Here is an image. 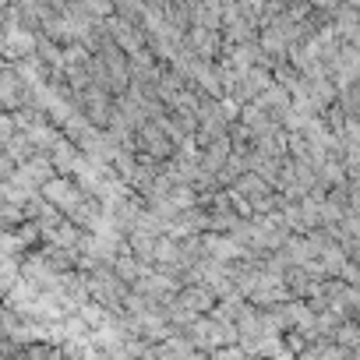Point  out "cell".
I'll list each match as a JSON object with an SVG mask.
<instances>
[{
    "label": "cell",
    "instance_id": "cell-1",
    "mask_svg": "<svg viewBox=\"0 0 360 360\" xmlns=\"http://www.w3.org/2000/svg\"><path fill=\"white\" fill-rule=\"evenodd\" d=\"M85 290H89V297L99 300L103 307L120 311L124 293H127V283L113 272V265H92V269L85 272Z\"/></svg>",
    "mask_w": 360,
    "mask_h": 360
},
{
    "label": "cell",
    "instance_id": "cell-2",
    "mask_svg": "<svg viewBox=\"0 0 360 360\" xmlns=\"http://www.w3.org/2000/svg\"><path fill=\"white\" fill-rule=\"evenodd\" d=\"M39 195L53 205V209H60V212H71L78 202H82V188H78V180L71 176V173H53L46 184L39 188Z\"/></svg>",
    "mask_w": 360,
    "mask_h": 360
},
{
    "label": "cell",
    "instance_id": "cell-3",
    "mask_svg": "<svg viewBox=\"0 0 360 360\" xmlns=\"http://www.w3.org/2000/svg\"><path fill=\"white\" fill-rule=\"evenodd\" d=\"M173 141H169V134L162 131V124L159 120H145V124H138L134 127V152H145V155H152V159H166V155H173Z\"/></svg>",
    "mask_w": 360,
    "mask_h": 360
},
{
    "label": "cell",
    "instance_id": "cell-4",
    "mask_svg": "<svg viewBox=\"0 0 360 360\" xmlns=\"http://www.w3.org/2000/svg\"><path fill=\"white\" fill-rule=\"evenodd\" d=\"M50 176H53V166H50V155L46 152H32L29 159L15 162V169H11V180H15V184H22V188H29V191H39Z\"/></svg>",
    "mask_w": 360,
    "mask_h": 360
},
{
    "label": "cell",
    "instance_id": "cell-5",
    "mask_svg": "<svg viewBox=\"0 0 360 360\" xmlns=\"http://www.w3.org/2000/svg\"><path fill=\"white\" fill-rule=\"evenodd\" d=\"M180 46L191 50V53L202 57V60H216V57L223 53L219 29H205V25H195V22L184 29V36H180Z\"/></svg>",
    "mask_w": 360,
    "mask_h": 360
},
{
    "label": "cell",
    "instance_id": "cell-6",
    "mask_svg": "<svg viewBox=\"0 0 360 360\" xmlns=\"http://www.w3.org/2000/svg\"><path fill=\"white\" fill-rule=\"evenodd\" d=\"M103 25H106V36H110L124 53H131V50L145 46V32H141V25H138V22H127V18L110 15V18H103Z\"/></svg>",
    "mask_w": 360,
    "mask_h": 360
},
{
    "label": "cell",
    "instance_id": "cell-7",
    "mask_svg": "<svg viewBox=\"0 0 360 360\" xmlns=\"http://www.w3.org/2000/svg\"><path fill=\"white\" fill-rule=\"evenodd\" d=\"M173 300L184 304V307L195 311V314H209L212 304H216V293H212L205 283H180L176 293H173Z\"/></svg>",
    "mask_w": 360,
    "mask_h": 360
},
{
    "label": "cell",
    "instance_id": "cell-8",
    "mask_svg": "<svg viewBox=\"0 0 360 360\" xmlns=\"http://www.w3.org/2000/svg\"><path fill=\"white\" fill-rule=\"evenodd\" d=\"M25 92H29V85L15 75L11 60L0 64V110H18L25 103Z\"/></svg>",
    "mask_w": 360,
    "mask_h": 360
},
{
    "label": "cell",
    "instance_id": "cell-9",
    "mask_svg": "<svg viewBox=\"0 0 360 360\" xmlns=\"http://www.w3.org/2000/svg\"><path fill=\"white\" fill-rule=\"evenodd\" d=\"M46 155H50V166H53V173H71L82 152H78V145H75V141H71V138L60 131V138H57V141L46 148Z\"/></svg>",
    "mask_w": 360,
    "mask_h": 360
},
{
    "label": "cell",
    "instance_id": "cell-10",
    "mask_svg": "<svg viewBox=\"0 0 360 360\" xmlns=\"http://www.w3.org/2000/svg\"><path fill=\"white\" fill-rule=\"evenodd\" d=\"M82 226H75L68 216L57 223V226H50L46 233H43V240L39 244H50V248H64V251H78V240H82Z\"/></svg>",
    "mask_w": 360,
    "mask_h": 360
},
{
    "label": "cell",
    "instance_id": "cell-11",
    "mask_svg": "<svg viewBox=\"0 0 360 360\" xmlns=\"http://www.w3.org/2000/svg\"><path fill=\"white\" fill-rule=\"evenodd\" d=\"M230 191H237L240 198L255 202V198H262L265 191H272V184H269L265 176H258L255 169H244V173H237V176H233V184H230Z\"/></svg>",
    "mask_w": 360,
    "mask_h": 360
},
{
    "label": "cell",
    "instance_id": "cell-12",
    "mask_svg": "<svg viewBox=\"0 0 360 360\" xmlns=\"http://www.w3.org/2000/svg\"><path fill=\"white\" fill-rule=\"evenodd\" d=\"M75 226H82V230H92L96 226V219L103 216V202L96 198V195H82V202L71 209V212H64Z\"/></svg>",
    "mask_w": 360,
    "mask_h": 360
},
{
    "label": "cell",
    "instance_id": "cell-13",
    "mask_svg": "<svg viewBox=\"0 0 360 360\" xmlns=\"http://www.w3.org/2000/svg\"><path fill=\"white\" fill-rule=\"evenodd\" d=\"M110 265H113V272H117V276H120V279H124L127 286H134V283H138V279L145 276V269H148V262L134 258V255H131L127 248H120V251H117V258H113Z\"/></svg>",
    "mask_w": 360,
    "mask_h": 360
},
{
    "label": "cell",
    "instance_id": "cell-14",
    "mask_svg": "<svg viewBox=\"0 0 360 360\" xmlns=\"http://www.w3.org/2000/svg\"><path fill=\"white\" fill-rule=\"evenodd\" d=\"M25 134H29V141L36 145V152H46L57 138H60V127L57 124H50V117H43V120H32L29 127H22Z\"/></svg>",
    "mask_w": 360,
    "mask_h": 360
},
{
    "label": "cell",
    "instance_id": "cell-15",
    "mask_svg": "<svg viewBox=\"0 0 360 360\" xmlns=\"http://www.w3.org/2000/svg\"><path fill=\"white\" fill-rule=\"evenodd\" d=\"M255 103H258V106H265L272 117H279V113L290 106V92H286L279 82H269V85H265V89L255 96Z\"/></svg>",
    "mask_w": 360,
    "mask_h": 360
},
{
    "label": "cell",
    "instance_id": "cell-16",
    "mask_svg": "<svg viewBox=\"0 0 360 360\" xmlns=\"http://www.w3.org/2000/svg\"><path fill=\"white\" fill-rule=\"evenodd\" d=\"M162 18L176 29V32H184L191 25V8L184 4V0H166V8H162Z\"/></svg>",
    "mask_w": 360,
    "mask_h": 360
},
{
    "label": "cell",
    "instance_id": "cell-17",
    "mask_svg": "<svg viewBox=\"0 0 360 360\" xmlns=\"http://www.w3.org/2000/svg\"><path fill=\"white\" fill-rule=\"evenodd\" d=\"M4 152L15 159V162H22V159H29L32 152H36V145L29 141V134L25 131H15L11 138H8V145H4Z\"/></svg>",
    "mask_w": 360,
    "mask_h": 360
},
{
    "label": "cell",
    "instance_id": "cell-18",
    "mask_svg": "<svg viewBox=\"0 0 360 360\" xmlns=\"http://www.w3.org/2000/svg\"><path fill=\"white\" fill-rule=\"evenodd\" d=\"M18 127H15V120H11V110H0V148L8 145V138L15 134Z\"/></svg>",
    "mask_w": 360,
    "mask_h": 360
},
{
    "label": "cell",
    "instance_id": "cell-19",
    "mask_svg": "<svg viewBox=\"0 0 360 360\" xmlns=\"http://www.w3.org/2000/svg\"><path fill=\"white\" fill-rule=\"evenodd\" d=\"M11 169H15V159H11L4 148H0V180H8V176H11Z\"/></svg>",
    "mask_w": 360,
    "mask_h": 360
},
{
    "label": "cell",
    "instance_id": "cell-20",
    "mask_svg": "<svg viewBox=\"0 0 360 360\" xmlns=\"http://www.w3.org/2000/svg\"><path fill=\"white\" fill-rule=\"evenodd\" d=\"M184 4H188V8H195V4H202V0H184Z\"/></svg>",
    "mask_w": 360,
    "mask_h": 360
}]
</instances>
